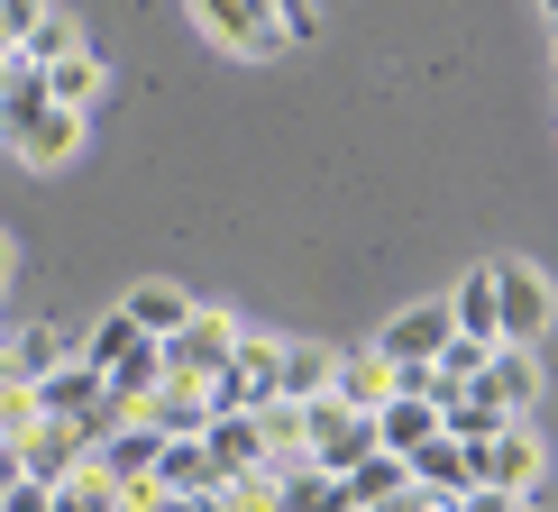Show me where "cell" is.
<instances>
[{
  "instance_id": "9",
  "label": "cell",
  "mask_w": 558,
  "mask_h": 512,
  "mask_svg": "<svg viewBox=\"0 0 558 512\" xmlns=\"http://www.w3.org/2000/svg\"><path fill=\"white\" fill-rule=\"evenodd\" d=\"M10 156H19V166H37V174L74 166V156H83V120H74V110H37V120L10 129Z\"/></svg>"
},
{
  "instance_id": "5",
  "label": "cell",
  "mask_w": 558,
  "mask_h": 512,
  "mask_svg": "<svg viewBox=\"0 0 558 512\" xmlns=\"http://www.w3.org/2000/svg\"><path fill=\"white\" fill-rule=\"evenodd\" d=\"M229 348H239V330H229L220 312H202V302H193V320H183L174 339H156V357H166V376H193V385H211L220 366H229Z\"/></svg>"
},
{
  "instance_id": "3",
  "label": "cell",
  "mask_w": 558,
  "mask_h": 512,
  "mask_svg": "<svg viewBox=\"0 0 558 512\" xmlns=\"http://www.w3.org/2000/svg\"><path fill=\"white\" fill-rule=\"evenodd\" d=\"M495 275V348L549 339V275L541 266H485Z\"/></svg>"
},
{
  "instance_id": "31",
  "label": "cell",
  "mask_w": 558,
  "mask_h": 512,
  "mask_svg": "<svg viewBox=\"0 0 558 512\" xmlns=\"http://www.w3.org/2000/svg\"><path fill=\"white\" fill-rule=\"evenodd\" d=\"M10 266H19V256H10V239H0V284H10Z\"/></svg>"
},
{
  "instance_id": "19",
  "label": "cell",
  "mask_w": 558,
  "mask_h": 512,
  "mask_svg": "<svg viewBox=\"0 0 558 512\" xmlns=\"http://www.w3.org/2000/svg\"><path fill=\"white\" fill-rule=\"evenodd\" d=\"M74 357V348H64V330H46V320H28V330H0V366H10L19 385H37V376H56V366Z\"/></svg>"
},
{
  "instance_id": "26",
  "label": "cell",
  "mask_w": 558,
  "mask_h": 512,
  "mask_svg": "<svg viewBox=\"0 0 558 512\" xmlns=\"http://www.w3.org/2000/svg\"><path fill=\"white\" fill-rule=\"evenodd\" d=\"M129 348H137V330H129V320H120V312H110V320H101V330H92V339L74 348V366H92V376H110V366H120V357H129Z\"/></svg>"
},
{
  "instance_id": "20",
  "label": "cell",
  "mask_w": 558,
  "mask_h": 512,
  "mask_svg": "<svg viewBox=\"0 0 558 512\" xmlns=\"http://www.w3.org/2000/svg\"><path fill=\"white\" fill-rule=\"evenodd\" d=\"M202 449H211L220 476H257V467H266V439H257V422H247V412H220V422L202 430Z\"/></svg>"
},
{
  "instance_id": "28",
  "label": "cell",
  "mask_w": 558,
  "mask_h": 512,
  "mask_svg": "<svg viewBox=\"0 0 558 512\" xmlns=\"http://www.w3.org/2000/svg\"><path fill=\"white\" fill-rule=\"evenodd\" d=\"M46 19V0H0V37H10V56H19V37H28Z\"/></svg>"
},
{
  "instance_id": "4",
  "label": "cell",
  "mask_w": 558,
  "mask_h": 512,
  "mask_svg": "<svg viewBox=\"0 0 558 512\" xmlns=\"http://www.w3.org/2000/svg\"><path fill=\"white\" fill-rule=\"evenodd\" d=\"M468 476L485 485V495H531V485H541V439H531L522 422L495 430V439H476V449H468Z\"/></svg>"
},
{
  "instance_id": "33",
  "label": "cell",
  "mask_w": 558,
  "mask_h": 512,
  "mask_svg": "<svg viewBox=\"0 0 558 512\" xmlns=\"http://www.w3.org/2000/svg\"><path fill=\"white\" fill-rule=\"evenodd\" d=\"M541 10H558V0H541Z\"/></svg>"
},
{
  "instance_id": "10",
  "label": "cell",
  "mask_w": 558,
  "mask_h": 512,
  "mask_svg": "<svg viewBox=\"0 0 558 512\" xmlns=\"http://www.w3.org/2000/svg\"><path fill=\"white\" fill-rule=\"evenodd\" d=\"M28 393H37V422H64V430H83V422H92V403H101V376L64 357L56 376H37Z\"/></svg>"
},
{
  "instance_id": "27",
  "label": "cell",
  "mask_w": 558,
  "mask_h": 512,
  "mask_svg": "<svg viewBox=\"0 0 558 512\" xmlns=\"http://www.w3.org/2000/svg\"><path fill=\"white\" fill-rule=\"evenodd\" d=\"M275 19H284V46H312L320 37V0H266Z\"/></svg>"
},
{
  "instance_id": "1",
  "label": "cell",
  "mask_w": 558,
  "mask_h": 512,
  "mask_svg": "<svg viewBox=\"0 0 558 512\" xmlns=\"http://www.w3.org/2000/svg\"><path fill=\"white\" fill-rule=\"evenodd\" d=\"M366 449H376L366 412H339L330 393H320V403H302V467H320V476H348Z\"/></svg>"
},
{
  "instance_id": "7",
  "label": "cell",
  "mask_w": 558,
  "mask_h": 512,
  "mask_svg": "<svg viewBox=\"0 0 558 512\" xmlns=\"http://www.w3.org/2000/svg\"><path fill=\"white\" fill-rule=\"evenodd\" d=\"M476 393L504 412V422L541 412V366H531V348H485V366H476Z\"/></svg>"
},
{
  "instance_id": "2",
  "label": "cell",
  "mask_w": 558,
  "mask_h": 512,
  "mask_svg": "<svg viewBox=\"0 0 558 512\" xmlns=\"http://www.w3.org/2000/svg\"><path fill=\"white\" fill-rule=\"evenodd\" d=\"M193 28L211 37V46H229V56H284V19L266 10V0H193Z\"/></svg>"
},
{
  "instance_id": "18",
  "label": "cell",
  "mask_w": 558,
  "mask_h": 512,
  "mask_svg": "<svg viewBox=\"0 0 558 512\" xmlns=\"http://www.w3.org/2000/svg\"><path fill=\"white\" fill-rule=\"evenodd\" d=\"M120 320H129L137 339H174L183 320H193V293H183V284H137V293L120 302Z\"/></svg>"
},
{
  "instance_id": "22",
  "label": "cell",
  "mask_w": 558,
  "mask_h": 512,
  "mask_svg": "<svg viewBox=\"0 0 558 512\" xmlns=\"http://www.w3.org/2000/svg\"><path fill=\"white\" fill-rule=\"evenodd\" d=\"M403 485H412V476H403V458H385V449H366L357 467L339 476V495H348V512H366V503H393V495H403Z\"/></svg>"
},
{
  "instance_id": "34",
  "label": "cell",
  "mask_w": 558,
  "mask_h": 512,
  "mask_svg": "<svg viewBox=\"0 0 558 512\" xmlns=\"http://www.w3.org/2000/svg\"><path fill=\"white\" fill-rule=\"evenodd\" d=\"M0 137H10V129H0Z\"/></svg>"
},
{
  "instance_id": "24",
  "label": "cell",
  "mask_w": 558,
  "mask_h": 512,
  "mask_svg": "<svg viewBox=\"0 0 558 512\" xmlns=\"http://www.w3.org/2000/svg\"><path fill=\"white\" fill-rule=\"evenodd\" d=\"M275 512H348V495H339V476H320V467H293L284 485H275Z\"/></svg>"
},
{
  "instance_id": "30",
  "label": "cell",
  "mask_w": 558,
  "mask_h": 512,
  "mask_svg": "<svg viewBox=\"0 0 558 512\" xmlns=\"http://www.w3.org/2000/svg\"><path fill=\"white\" fill-rule=\"evenodd\" d=\"M522 512H549V495H541V485H531V495H522Z\"/></svg>"
},
{
  "instance_id": "12",
  "label": "cell",
  "mask_w": 558,
  "mask_h": 512,
  "mask_svg": "<svg viewBox=\"0 0 558 512\" xmlns=\"http://www.w3.org/2000/svg\"><path fill=\"white\" fill-rule=\"evenodd\" d=\"M156 495H220V467L202 439H156V467H147Z\"/></svg>"
},
{
  "instance_id": "21",
  "label": "cell",
  "mask_w": 558,
  "mask_h": 512,
  "mask_svg": "<svg viewBox=\"0 0 558 512\" xmlns=\"http://www.w3.org/2000/svg\"><path fill=\"white\" fill-rule=\"evenodd\" d=\"M64 56H83V19L46 0V19H37L28 37H19V64H37V74H46V64H64Z\"/></svg>"
},
{
  "instance_id": "16",
  "label": "cell",
  "mask_w": 558,
  "mask_h": 512,
  "mask_svg": "<svg viewBox=\"0 0 558 512\" xmlns=\"http://www.w3.org/2000/svg\"><path fill=\"white\" fill-rule=\"evenodd\" d=\"M403 476H412V495H439V503H458V495L476 485L458 439H430V449H412V458H403Z\"/></svg>"
},
{
  "instance_id": "23",
  "label": "cell",
  "mask_w": 558,
  "mask_h": 512,
  "mask_svg": "<svg viewBox=\"0 0 558 512\" xmlns=\"http://www.w3.org/2000/svg\"><path fill=\"white\" fill-rule=\"evenodd\" d=\"M449 330H458V339H476V348H495V275H485V266L449 293Z\"/></svg>"
},
{
  "instance_id": "14",
  "label": "cell",
  "mask_w": 558,
  "mask_h": 512,
  "mask_svg": "<svg viewBox=\"0 0 558 512\" xmlns=\"http://www.w3.org/2000/svg\"><path fill=\"white\" fill-rule=\"evenodd\" d=\"M320 393H330V348L275 339V403H320Z\"/></svg>"
},
{
  "instance_id": "15",
  "label": "cell",
  "mask_w": 558,
  "mask_h": 512,
  "mask_svg": "<svg viewBox=\"0 0 558 512\" xmlns=\"http://www.w3.org/2000/svg\"><path fill=\"white\" fill-rule=\"evenodd\" d=\"M74 467H83V439L64 422H37L28 439H19V476H28V485H64Z\"/></svg>"
},
{
  "instance_id": "29",
  "label": "cell",
  "mask_w": 558,
  "mask_h": 512,
  "mask_svg": "<svg viewBox=\"0 0 558 512\" xmlns=\"http://www.w3.org/2000/svg\"><path fill=\"white\" fill-rule=\"evenodd\" d=\"M366 512H458V503H439V495H412V485H403L393 503H366Z\"/></svg>"
},
{
  "instance_id": "13",
  "label": "cell",
  "mask_w": 558,
  "mask_h": 512,
  "mask_svg": "<svg viewBox=\"0 0 558 512\" xmlns=\"http://www.w3.org/2000/svg\"><path fill=\"white\" fill-rule=\"evenodd\" d=\"M366 430H376V449H385V458H412V449H430V439H439V412H430V403H412V393H393V403L366 412Z\"/></svg>"
},
{
  "instance_id": "6",
  "label": "cell",
  "mask_w": 558,
  "mask_h": 512,
  "mask_svg": "<svg viewBox=\"0 0 558 512\" xmlns=\"http://www.w3.org/2000/svg\"><path fill=\"white\" fill-rule=\"evenodd\" d=\"M137 422H147L156 439H202L220 412H211V385H193V376H156V393L137 403Z\"/></svg>"
},
{
  "instance_id": "32",
  "label": "cell",
  "mask_w": 558,
  "mask_h": 512,
  "mask_svg": "<svg viewBox=\"0 0 558 512\" xmlns=\"http://www.w3.org/2000/svg\"><path fill=\"white\" fill-rule=\"evenodd\" d=\"M0 83H10V56H0Z\"/></svg>"
},
{
  "instance_id": "25",
  "label": "cell",
  "mask_w": 558,
  "mask_h": 512,
  "mask_svg": "<svg viewBox=\"0 0 558 512\" xmlns=\"http://www.w3.org/2000/svg\"><path fill=\"white\" fill-rule=\"evenodd\" d=\"M46 512H120V485H110V476H101V467L83 458V467L56 485V503H46Z\"/></svg>"
},
{
  "instance_id": "17",
  "label": "cell",
  "mask_w": 558,
  "mask_h": 512,
  "mask_svg": "<svg viewBox=\"0 0 558 512\" xmlns=\"http://www.w3.org/2000/svg\"><path fill=\"white\" fill-rule=\"evenodd\" d=\"M46 110H74V120H92V101H101V56H92V46H83V56H64V64H46Z\"/></svg>"
},
{
  "instance_id": "8",
  "label": "cell",
  "mask_w": 558,
  "mask_h": 512,
  "mask_svg": "<svg viewBox=\"0 0 558 512\" xmlns=\"http://www.w3.org/2000/svg\"><path fill=\"white\" fill-rule=\"evenodd\" d=\"M449 339H458L449 330V302H412V312L376 339V357L385 366H439V348H449Z\"/></svg>"
},
{
  "instance_id": "11",
  "label": "cell",
  "mask_w": 558,
  "mask_h": 512,
  "mask_svg": "<svg viewBox=\"0 0 558 512\" xmlns=\"http://www.w3.org/2000/svg\"><path fill=\"white\" fill-rule=\"evenodd\" d=\"M330 403H339V412L393 403V366L376 357V348H348V357H330Z\"/></svg>"
}]
</instances>
